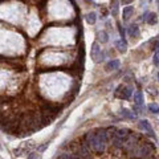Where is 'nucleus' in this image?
I'll return each instance as SVG.
<instances>
[{
	"mask_svg": "<svg viewBox=\"0 0 159 159\" xmlns=\"http://www.w3.org/2000/svg\"><path fill=\"white\" fill-rule=\"evenodd\" d=\"M127 33L130 37H139V35H140V32H139V28H138V25H135V24H131L129 27V29H127Z\"/></svg>",
	"mask_w": 159,
	"mask_h": 159,
	"instance_id": "423d86ee",
	"label": "nucleus"
},
{
	"mask_svg": "<svg viewBox=\"0 0 159 159\" xmlns=\"http://www.w3.org/2000/svg\"><path fill=\"white\" fill-rule=\"evenodd\" d=\"M158 59H159L158 50H155V55H154V59H153V63H154V65H155V66H158V65H159V61H158Z\"/></svg>",
	"mask_w": 159,
	"mask_h": 159,
	"instance_id": "6ab92c4d",
	"label": "nucleus"
},
{
	"mask_svg": "<svg viewBox=\"0 0 159 159\" xmlns=\"http://www.w3.org/2000/svg\"><path fill=\"white\" fill-rule=\"evenodd\" d=\"M98 40L101 41V44H106V42L109 41V35H107V32H105V31L98 32Z\"/></svg>",
	"mask_w": 159,
	"mask_h": 159,
	"instance_id": "ddd939ff",
	"label": "nucleus"
},
{
	"mask_svg": "<svg viewBox=\"0 0 159 159\" xmlns=\"http://www.w3.org/2000/svg\"><path fill=\"white\" fill-rule=\"evenodd\" d=\"M118 8H119L118 2H114L113 5H111V15H113V16H117V15H118Z\"/></svg>",
	"mask_w": 159,
	"mask_h": 159,
	"instance_id": "dca6fc26",
	"label": "nucleus"
},
{
	"mask_svg": "<svg viewBox=\"0 0 159 159\" xmlns=\"http://www.w3.org/2000/svg\"><path fill=\"white\" fill-rule=\"evenodd\" d=\"M84 140H85V143L89 146L90 151H94V153H97V154H102L105 151V149H106V143L102 142V140L96 135L94 131L86 133L85 137H84Z\"/></svg>",
	"mask_w": 159,
	"mask_h": 159,
	"instance_id": "f257e3e1",
	"label": "nucleus"
},
{
	"mask_svg": "<svg viewBox=\"0 0 159 159\" xmlns=\"http://www.w3.org/2000/svg\"><path fill=\"white\" fill-rule=\"evenodd\" d=\"M28 158H39V154H36V153H31L29 155H28Z\"/></svg>",
	"mask_w": 159,
	"mask_h": 159,
	"instance_id": "412c9836",
	"label": "nucleus"
},
{
	"mask_svg": "<svg viewBox=\"0 0 159 159\" xmlns=\"http://www.w3.org/2000/svg\"><path fill=\"white\" fill-rule=\"evenodd\" d=\"M90 56H92L93 61L96 64H98L101 60H102V55H101V48H100V44L98 42H93L92 45V50H90Z\"/></svg>",
	"mask_w": 159,
	"mask_h": 159,
	"instance_id": "7ed1b4c3",
	"label": "nucleus"
},
{
	"mask_svg": "<svg viewBox=\"0 0 159 159\" xmlns=\"http://www.w3.org/2000/svg\"><path fill=\"white\" fill-rule=\"evenodd\" d=\"M57 158H60V159H70V158H74V155H72V154H68V153H64V154H59L57 155Z\"/></svg>",
	"mask_w": 159,
	"mask_h": 159,
	"instance_id": "f3484780",
	"label": "nucleus"
},
{
	"mask_svg": "<svg viewBox=\"0 0 159 159\" xmlns=\"http://www.w3.org/2000/svg\"><path fill=\"white\" fill-rule=\"evenodd\" d=\"M118 27H119V33H121V37L125 39V29L121 27V24H119V23H118Z\"/></svg>",
	"mask_w": 159,
	"mask_h": 159,
	"instance_id": "aec40b11",
	"label": "nucleus"
},
{
	"mask_svg": "<svg viewBox=\"0 0 159 159\" xmlns=\"http://www.w3.org/2000/svg\"><path fill=\"white\" fill-rule=\"evenodd\" d=\"M49 143H50V142L48 140V142H45L44 144H41V146H39V147H37V151H39V153H42V151H45V150H46V147L49 146Z\"/></svg>",
	"mask_w": 159,
	"mask_h": 159,
	"instance_id": "a211bd4d",
	"label": "nucleus"
},
{
	"mask_svg": "<svg viewBox=\"0 0 159 159\" xmlns=\"http://www.w3.org/2000/svg\"><path fill=\"white\" fill-rule=\"evenodd\" d=\"M85 2H86V3H94L93 0H85Z\"/></svg>",
	"mask_w": 159,
	"mask_h": 159,
	"instance_id": "5701e85b",
	"label": "nucleus"
},
{
	"mask_svg": "<svg viewBox=\"0 0 159 159\" xmlns=\"http://www.w3.org/2000/svg\"><path fill=\"white\" fill-rule=\"evenodd\" d=\"M114 94H115V97H118V98H121V100H129L133 94V89L131 88H126V86H123V85H119L117 88V90H115Z\"/></svg>",
	"mask_w": 159,
	"mask_h": 159,
	"instance_id": "f03ea898",
	"label": "nucleus"
},
{
	"mask_svg": "<svg viewBox=\"0 0 159 159\" xmlns=\"http://www.w3.org/2000/svg\"><path fill=\"white\" fill-rule=\"evenodd\" d=\"M121 115H122V117H125V118H127V119H137V114L133 113V111H130V110H127V109H125V107H122Z\"/></svg>",
	"mask_w": 159,
	"mask_h": 159,
	"instance_id": "6e6552de",
	"label": "nucleus"
},
{
	"mask_svg": "<svg viewBox=\"0 0 159 159\" xmlns=\"http://www.w3.org/2000/svg\"><path fill=\"white\" fill-rule=\"evenodd\" d=\"M146 21L149 24H151V25L157 24L158 23V15H157V13H154V12H149V13H147V17H146Z\"/></svg>",
	"mask_w": 159,
	"mask_h": 159,
	"instance_id": "9b49d317",
	"label": "nucleus"
},
{
	"mask_svg": "<svg viewBox=\"0 0 159 159\" xmlns=\"http://www.w3.org/2000/svg\"><path fill=\"white\" fill-rule=\"evenodd\" d=\"M133 12H134V8H133L131 5H130V7H126V8L123 9V20L127 21V20L130 19V16L133 15Z\"/></svg>",
	"mask_w": 159,
	"mask_h": 159,
	"instance_id": "4468645a",
	"label": "nucleus"
},
{
	"mask_svg": "<svg viewBox=\"0 0 159 159\" xmlns=\"http://www.w3.org/2000/svg\"><path fill=\"white\" fill-rule=\"evenodd\" d=\"M134 103L139 107H143V94L140 92H137L134 94Z\"/></svg>",
	"mask_w": 159,
	"mask_h": 159,
	"instance_id": "9d476101",
	"label": "nucleus"
},
{
	"mask_svg": "<svg viewBox=\"0 0 159 159\" xmlns=\"http://www.w3.org/2000/svg\"><path fill=\"white\" fill-rule=\"evenodd\" d=\"M139 129H142L143 131H146L147 134H149L151 138H155V134H154V130L151 127L150 122L147 121V119H142V121H139Z\"/></svg>",
	"mask_w": 159,
	"mask_h": 159,
	"instance_id": "20e7f679",
	"label": "nucleus"
},
{
	"mask_svg": "<svg viewBox=\"0 0 159 159\" xmlns=\"http://www.w3.org/2000/svg\"><path fill=\"white\" fill-rule=\"evenodd\" d=\"M122 3L123 4H130V3H133V0H122Z\"/></svg>",
	"mask_w": 159,
	"mask_h": 159,
	"instance_id": "4be33fe9",
	"label": "nucleus"
},
{
	"mask_svg": "<svg viewBox=\"0 0 159 159\" xmlns=\"http://www.w3.org/2000/svg\"><path fill=\"white\" fill-rule=\"evenodd\" d=\"M119 66H121V61H119V60H111V61H109V63L106 64L105 69H106L107 72H114V70L119 69Z\"/></svg>",
	"mask_w": 159,
	"mask_h": 159,
	"instance_id": "39448f33",
	"label": "nucleus"
},
{
	"mask_svg": "<svg viewBox=\"0 0 159 159\" xmlns=\"http://www.w3.org/2000/svg\"><path fill=\"white\" fill-rule=\"evenodd\" d=\"M147 109H149L150 113H153V114H158V111H159L158 103H150V105H147Z\"/></svg>",
	"mask_w": 159,
	"mask_h": 159,
	"instance_id": "2eb2a0df",
	"label": "nucleus"
},
{
	"mask_svg": "<svg viewBox=\"0 0 159 159\" xmlns=\"http://www.w3.org/2000/svg\"><path fill=\"white\" fill-rule=\"evenodd\" d=\"M129 130L127 129H117L115 130V134L114 137H117V138H121V139H125L126 137L129 135Z\"/></svg>",
	"mask_w": 159,
	"mask_h": 159,
	"instance_id": "1a4fd4ad",
	"label": "nucleus"
},
{
	"mask_svg": "<svg viewBox=\"0 0 159 159\" xmlns=\"http://www.w3.org/2000/svg\"><path fill=\"white\" fill-rule=\"evenodd\" d=\"M115 46H117L119 53H126V50H127V42L125 39H121L119 41L115 42Z\"/></svg>",
	"mask_w": 159,
	"mask_h": 159,
	"instance_id": "0eeeda50",
	"label": "nucleus"
},
{
	"mask_svg": "<svg viewBox=\"0 0 159 159\" xmlns=\"http://www.w3.org/2000/svg\"><path fill=\"white\" fill-rule=\"evenodd\" d=\"M85 19H86V23L88 24H96V21H97V15H96V12H89L88 15L85 16Z\"/></svg>",
	"mask_w": 159,
	"mask_h": 159,
	"instance_id": "f8f14e48",
	"label": "nucleus"
}]
</instances>
